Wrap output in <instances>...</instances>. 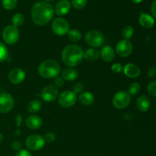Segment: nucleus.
I'll list each match as a JSON object with an SVG mask.
<instances>
[{"instance_id":"nucleus-9","label":"nucleus","mask_w":156,"mask_h":156,"mask_svg":"<svg viewBox=\"0 0 156 156\" xmlns=\"http://www.w3.org/2000/svg\"><path fill=\"white\" fill-rule=\"evenodd\" d=\"M77 101L76 94L73 91H63L59 96V104L64 108H69L74 106Z\"/></svg>"},{"instance_id":"nucleus-20","label":"nucleus","mask_w":156,"mask_h":156,"mask_svg":"<svg viewBox=\"0 0 156 156\" xmlns=\"http://www.w3.org/2000/svg\"><path fill=\"white\" fill-rule=\"evenodd\" d=\"M84 58L88 62H95L100 58V52L96 48H89L84 52Z\"/></svg>"},{"instance_id":"nucleus-17","label":"nucleus","mask_w":156,"mask_h":156,"mask_svg":"<svg viewBox=\"0 0 156 156\" xmlns=\"http://www.w3.org/2000/svg\"><path fill=\"white\" fill-rule=\"evenodd\" d=\"M43 124V120L39 116L31 115L26 120V126L30 129H37L41 127Z\"/></svg>"},{"instance_id":"nucleus-16","label":"nucleus","mask_w":156,"mask_h":156,"mask_svg":"<svg viewBox=\"0 0 156 156\" xmlns=\"http://www.w3.org/2000/svg\"><path fill=\"white\" fill-rule=\"evenodd\" d=\"M100 56L105 62H111L115 57L114 49L111 46H105L101 48L100 51Z\"/></svg>"},{"instance_id":"nucleus-1","label":"nucleus","mask_w":156,"mask_h":156,"mask_svg":"<svg viewBox=\"0 0 156 156\" xmlns=\"http://www.w3.org/2000/svg\"><path fill=\"white\" fill-rule=\"evenodd\" d=\"M31 17L37 25H46L53 17V6L47 2H37L32 7Z\"/></svg>"},{"instance_id":"nucleus-8","label":"nucleus","mask_w":156,"mask_h":156,"mask_svg":"<svg viewBox=\"0 0 156 156\" xmlns=\"http://www.w3.org/2000/svg\"><path fill=\"white\" fill-rule=\"evenodd\" d=\"M25 145L29 150L36 152L41 150L44 147L45 145V140L41 136L34 134L27 137L25 141Z\"/></svg>"},{"instance_id":"nucleus-18","label":"nucleus","mask_w":156,"mask_h":156,"mask_svg":"<svg viewBox=\"0 0 156 156\" xmlns=\"http://www.w3.org/2000/svg\"><path fill=\"white\" fill-rule=\"evenodd\" d=\"M137 109L142 112H146L151 107V101L147 96L142 95L136 101Z\"/></svg>"},{"instance_id":"nucleus-43","label":"nucleus","mask_w":156,"mask_h":156,"mask_svg":"<svg viewBox=\"0 0 156 156\" xmlns=\"http://www.w3.org/2000/svg\"><path fill=\"white\" fill-rule=\"evenodd\" d=\"M46 1H53V0H46Z\"/></svg>"},{"instance_id":"nucleus-38","label":"nucleus","mask_w":156,"mask_h":156,"mask_svg":"<svg viewBox=\"0 0 156 156\" xmlns=\"http://www.w3.org/2000/svg\"><path fill=\"white\" fill-rule=\"evenodd\" d=\"M151 12L153 16L156 18V0L152 2V6H151Z\"/></svg>"},{"instance_id":"nucleus-13","label":"nucleus","mask_w":156,"mask_h":156,"mask_svg":"<svg viewBox=\"0 0 156 156\" xmlns=\"http://www.w3.org/2000/svg\"><path fill=\"white\" fill-rule=\"evenodd\" d=\"M26 77L25 73L21 69L15 68L11 70L9 74V80L13 85H18L22 83Z\"/></svg>"},{"instance_id":"nucleus-12","label":"nucleus","mask_w":156,"mask_h":156,"mask_svg":"<svg viewBox=\"0 0 156 156\" xmlns=\"http://www.w3.org/2000/svg\"><path fill=\"white\" fill-rule=\"evenodd\" d=\"M116 53L120 57H127L133 51V45L129 41L121 40L116 45Z\"/></svg>"},{"instance_id":"nucleus-35","label":"nucleus","mask_w":156,"mask_h":156,"mask_svg":"<svg viewBox=\"0 0 156 156\" xmlns=\"http://www.w3.org/2000/svg\"><path fill=\"white\" fill-rule=\"evenodd\" d=\"M123 69V66H122L120 63H118V62L113 64L112 66H111V70H112L113 73H121V71Z\"/></svg>"},{"instance_id":"nucleus-27","label":"nucleus","mask_w":156,"mask_h":156,"mask_svg":"<svg viewBox=\"0 0 156 156\" xmlns=\"http://www.w3.org/2000/svg\"><path fill=\"white\" fill-rule=\"evenodd\" d=\"M3 8L6 10H12L16 7L18 0H2V1Z\"/></svg>"},{"instance_id":"nucleus-24","label":"nucleus","mask_w":156,"mask_h":156,"mask_svg":"<svg viewBox=\"0 0 156 156\" xmlns=\"http://www.w3.org/2000/svg\"><path fill=\"white\" fill-rule=\"evenodd\" d=\"M12 25H13L14 27H17V28H18V27H21V26L23 25V24L24 23V15H21V14L20 13L15 14V15L12 17Z\"/></svg>"},{"instance_id":"nucleus-2","label":"nucleus","mask_w":156,"mask_h":156,"mask_svg":"<svg viewBox=\"0 0 156 156\" xmlns=\"http://www.w3.org/2000/svg\"><path fill=\"white\" fill-rule=\"evenodd\" d=\"M84 58V52L81 47L76 44L66 46L62 52V60L66 66L74 67L79 65Z\"/></svg>"},{"instance_id":"nucleus-30","label":"nucleus","mask_w":156,"mask_h":156,"mask_svg":"<svg viewBox=\"0 0 156 156\" xmlns=\"http://www.w3.org/2000/svg\"><path fill=\"white\" fill-rule=\"evenodd\" d=\"M88 0H72V5L76 9H82L86 5Z\"/></svg>"},{"instance_id":"nucleus-22","label":"nucleus","mask_w":156,"mask_h":156,"mask_svg":"<svg viewBox=\"0 0 156 156\" xmlns=\"http://www.w3.org/2000/svg\"><path fill=\"white\" fill-rule=\"evenodd\" d=\"M139 21H140V25L143 26L145 28H151L152 27H153L154 24H155L154 18L151 15L144 13L140 15Z\"/></svg>"},{"instance_id":"nucleus-10","label":"nucleus","mask_w":156,"mask_h":156,"mask_svg":"<svg viewBox=\"0 0 156 156\" xmlns=\"http://www.w3.org/2000/svg\"><path fill=\"white\" fill-rule=\"evenodd\" d=\"M15 105L13 97L9 93H1L0 94V113L6 114L12 111Z\"/></svg>"},{"instance_id":"nucleus-42","label":"nucleus","mask_w":156,"mask_h":156,"mask_svg":"<svg viewBox=\"0 0 156 156\" xmlns=\"http://www.w3.org/2000/svg\"><path fill=\"white\" fill-rule=\"evenodd\" d=\"M134 3H136V4H139V3H141L143 0H132Z\"/></svg>"},{"instance_id":"nucleus-34","label":"nucleus","mask_w":156,"mask_h":156,"mask_svg":"<svg viewBox=\"0 0 156 156\" xmlns=\"http://www.w3.org/2000/svg\"><path fill=\"white\" fill-rule=\"evenodd\" d=\"M54 85L57 88H61V87L63 86L64 82H65V80L62 79V76H56V78H54Z\"/></svg>"},{"instance_id":"nucleus-4","label":"nucleus","mask_w":156,"mask_h":156,"mask_svg":"<svg viewBox=\"0 0 156 156\" xmlns=\"http://www.w3.org/2000/svg\"><path fill=\"white\" fill-rule=\"evenodd\" d=\"M85 43L92 48L101 47L105 43V37L103 34L97 30H91L85 36Z\"/></svg>"},{"instance_id":"nucleus-25","label":"nucleus","mask_w":156,"mask_h":156,"mask_svg":"<svg viewBox=\"0 0 156 156\" xmlns=\"http://www.w3.org/2000/svg\"><path fill=\"white\" fill-rule=\"evenodd\" d=\"M67 34H68L69 39L73 42H78L82 39V34L79 30H76V29L69 30Z\"/></svg>"},{"instance_id":"nucleus-41","label":"nucleus","mask_w":156,"mask_h":156,"mask_svg":"<svg viewBox=\"0 0 156 156\" xmlns=\"http://www.w3.org/2000/svg\"><path fill=\"white\" fill-rule=\"evenodd\" d=\"M3 140H4V136L2 135V133H0V144L2 143Z\"/></svg>"},{"instance_id":"nucleus-33","label":"nucleus","mask_w":156,"mask_h":156,"mask_svg":"<svg viewBox=\"0 0 156 156\" xmlns=\"http://www.w3.org/2000/svg\"><path fill=\"white\" fill-rule=\"evenodd\" d=\"M44 140H45V143L47 142V143H53V142H54L55 140H56V135H55L53 133L49 132L44 136Z\"/></svg>"},{"instance_id":"nucleus-28","label":"nucleus","mask_w":156,"mask_h":156,"mask_svg":"<svg viewBox=\"0 0 156 156\" xmlns=\"http://www.w3.org/2000/svg\"><path fill=\"white\" fill-rule=\"evenodd\" d=\"M8 56H9V50L7 47L4 44L0 42V62L6 60Z\"/></svg>"},{"instance_id":"nucleus-37","label":"nucleus","mask_w":156,"mask_h":156,"mask_svg":"<svg viewBox=\"0 0 156 156\" xmlns=\"http://www.w3.org/2000/svg\"><path fill=\"white\" fill-rule=\"evenodd\" d=\"M12 147L14 150L15 151H20L21 149V144L19 141H15L12 143Z\"/></svg>"},{"instance_id":"nucleus-21","label":"nucleus","mask_w":156,"mask_h":156,"mask_svg":"<svg viewBox=\"0 0 156 156\" xmlns=\"http://www.w3.org/2000/svg\"><path fill=\"white\" fill-rule=\"evenodd\" d=\"M79 101L81 105L84 106H89L94 103V97L91 92L85 91L80 94L79 97Z\"/></svg>"},{"instance_id":"nucleus-23","label":"nucleus","mask_w":156,"mask_h":156,"mask_svg":"<svg viewBox=\"0 0 156 156\" xmlns=\"http://www.w3.org/2000/svg\"><path fill=\"white\" fill-rule=\"evenodd\" d=\"M41 107H42V103L40 100L37 99H34V100L30 101L27 105V111L28 112L31 113V114H35V113L38 112L41 110Z\"/></svg>"},{"instance_id":"nucleus-6","label":"nucleus","mask_w":156,"mask_h":156,"mask_svg":"<svg viewBox=\"0 0 156 156\" xmlns=\"http://www.w3.org/2000/svg\"><path fill=\"white\" fill-rule=\"evenodd\" d=\"M51 28L53 33L57 36H64L69 31V24L62 18H55L51 24Z\"/></svg>"},{"instance_id":"nucleus-7","label":"nucleus","mask_w":156,"mask_h":156,"mask_svg":"<svg viewBox=\"0 0 156 156\" xmlns=\"http://www.w3.org/2000/svg\"><path fill=\"white\" fill-rule=\"evenodd\" d=\"M20 34L18 28L13 25H9L2 31V38L5 42L9 45L15 44L19 40Z\"/></svg>"},{"instance_id":"nucleus-26","label":"nucleus","mask_w":156,"mask_h":156,"mask_svg":"<svg viewBox=\"0 0 156 156\" xmlns=\"http://www.w3.org/2000/svg\"><path fill=\"white\" fill-rule=\"evenodd\" d=\"M122 37H123V40L129 41V39L133 37L134 34V30L131 26H126L123 27L122 30Z\"/></svg>"},{"instance_id":"nucleus-14","label":"nucleus","mask_w":156,"mask_h":156,"mask_svg":"<svg viewBox=\"0 0 156 156\" xmlns=\"http://www.w3.org/2000/svg\"><path fill=\"white\" fill-rule=\"evenodd\" d=\"M71 9V3L68 0H60L55 7V12L57 15L62 16L69 13Z\"/></svg>"},{"instance_id":"nucleus-36","label":"nucleus","mask_w":156,"mask_h":156,"mask_svg":"<svg viewBox=\"0 0 156 156\" xmlns=\"http://www.w3.org/2000/svg\"><path fill=\"white\" fill-rule=\"evenodd\" d=\"M15 156H32V155L28 150H26V149H21V150L18 151V152H17L16 155Z\"/></svg>"},{"instance_id":"nucleus-19","label":"nucleus","mask_w":156,"mask_h":156,"mask_svg":"<svg viewBox=\"0 0 156 156\" xmlns=\"http://www.w3.org/2000/svg\"><path fill=\"white\" fill-rule=\"evenodd\" d=\"M79 76V73L76 69L73 67H69L62 71V77L64 80L68 81V82H73L75 81Z\"/></svg>"},{"instance_id":"nucleus-29","label":"nucleus","mask_w":156,"mask_h":156,"mask_svg":"<svg viewBox=\"0 0 156 156\" xmlns=\"http://www.w3.org/2000/svg\"><path fill=\"white\" fill-rule=\"evenodd\" d=\"M140 89H141V86H140V84L137 83V82H133L129 86L128 93L130 95H135V94H137L140 92Z\"/></svg>"},{"instance_id":"nucleus-5","label":"nucleus","mask_w":156,"mask_h":156,"mask_svg":"<svg viewBox=\"0 0 156 156\" xmlns=\"http://www.w3.org/2000/svg\"><path fill=\"white\" fill-rule=\"evenodd\" d=\"M131 101V96L127 91H120L114 94L113 98V105L117 109L121 110L127 108Z\"/></svg>"},{"instance_id":"nucleus-31","label":"nucleus","mask_w":156,"mask_h":156,"mask_svg":"<svg viewBox=\"0 0 156 156\" xmlns=\"http://www.w3.org/2000/svg\"><path fill=\"white\" fill-rule=\"evenodd\" d=\"M85 89V86H84L83 83H82L81 82H76V84H74L73 87V91L75 94H81L82 93V91Z\"/></svg>"},{"instance_id":"nucleus-32","label":"nucleus","mask_w":156,"mask_h":156,"mask_svg":"<svg viewBox=\"0 0 156 156\" xmlns=\"http://www.w3.org/2000/svg\"><path fill=\"white\" fill-rule=\"evenodd\" d=\"M148 92L152 96L156 97V80L150 82L147 87Z\"/></svg>"},{"instance_id":"nucleus-3","label":"nucleus","mask_w":156,"mask_h":156,"mask_svg":"<svg viewBox=\"0 0 156 156\" xmlns=\"http://www.w3.org/2000/svg\"><path fill=\"white\" fill-rule=\"evenodd\" d=\"M60 66L56 61L53 59H47L40 64L38 73L44 79H53L59 76Z\"/></svg>"},{"instance_id":"nucleus-40","label":"nucleus","mask_w":156,"mask_h":156,"mask_svg":"<svg viewBox=\"0 0 156 156\" xmlns=\"http://www.w3.org/2000/svg\"><path fill=\"white\" fill-rule=\"evenodd\" d=\"M16 125L18 127H19L21 124V122H22V117H21V115H18L16 117Z\"/></svg>"},{"instance_id":"nucleus-15","label":"nucleus","mask_w":156,"mask_h":156,"mask_svg":"<svg viewBox=\"0 0 156 156\" xmlns=\"http://www.w3.org/2000/svg\"><path fill=\"white\" fill-rule=\"evenodd\" d=\"M123 71L125 76L130 79H135L140 75V68L133 63L126 64L123 68Z\"/></svg>"},{"instance_id":"nucleus-39","label":"nucleus","mask_w":156,"mask_h":156,"mask_svg":"<svg viewBox=\"0 0 156 156\" xmlns=\"http://www.w3.org/2000/svg\"><path fill=\"white\" fill-rule=\"evenodd\" d=\"M156 75V67H152L150 70H149V73H148V76L149 77H154Z\"/></svg>"},{"instance_id":"nucleus-11","label":"nucleus","mask_w":156,"mask_h":156,"mask_svg":"<svg viewBox=\"0 0 156 156\" xmlns=\"http://www.w3.org/2000/svg\"><path fill=\"white\" fill-rule=\"evenodd\" d=\"M59 97V91L54 85H47L41 91V98L46 102H52Z\"/></svg>"}]
</instances>
